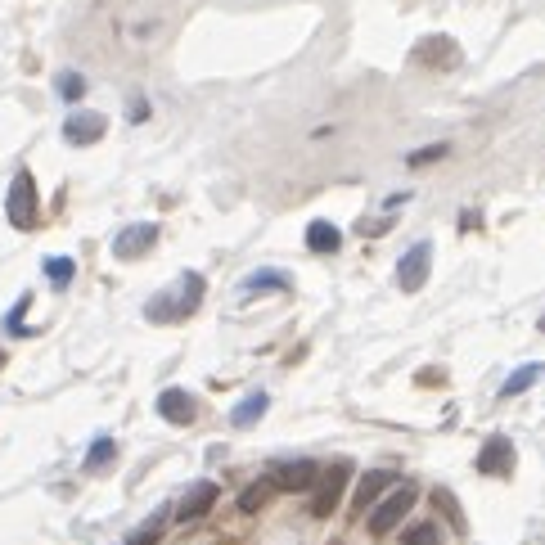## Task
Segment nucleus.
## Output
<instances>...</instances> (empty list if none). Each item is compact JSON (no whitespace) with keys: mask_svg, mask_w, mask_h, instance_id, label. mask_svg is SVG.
I'll return each mask as SVG.
<instances>
[{"mask_svg":"<svg viewBox=\"0 0 545 545\" xmlns=\"http://www.w3.org/2000/svg\"><path fill=\"white\" fill-rule=\"evenodd\" d=\"M203 293H208V280L194 271H185L181 280L172 284V289L154 293V302L145 307V320H154V325H176V320H190L194 311H199Z\"/></svg>","mask_w":545,"mask_h":545,"instance_id":"nucleus-1","label":"nucleus"},{"mask_svg":"<svg viewBox=\"0 0 545 545\" xmlns=\"http://www.w3.org/2000/svg\"><path fill=\"white\" fill-rule=\"evenodd\" d=\"M5 212H10L14 230H32L41 217V199H37V181H32L28 167H19L10 181V194H5Z\"/></svg>","mask_w":545,"mask_h":545,"instance_id":"nucleus-2","label":"nucleus"},{"mask_svg":"<svg viewBox=\"0 0 545 545\" xmlns=\"http://www.w3.org/2000/svg\"><path fill=\"white\" fill-rule=\"evenodd\" d=\"M415 500H419V491L410 487V482H406V487H397V491H388L383 500H374V514L365 518V523H370V532H374V536L397 532L401 518L410 514V505H415Z\"/></svg>","mask_w":545,"mask_h":545,"instance_id":"nucleus-3","label":"nucleus"},{"mask_svg":"<svg viewBox=\"0 0 545 545\" xmlns=\"http://www.w3.org/2000/svg\"><path fill=\"white\" fill-rule=\"evenodd\" d=\"M347 478H352V460L329 464L325 473L316 478V491H311V518H329L338 509V496H343Z\"/></svg>","mask_w":545,"mask_h":545,"instance_id":"nucleus-4","label":"nucleus"},{"mask_svg":"<svg viewBox=\"0 0 545 545\" xmlns=\"http://www.w3.org/2000/svg\"><path fill=\"white\" fill-rule=\"evenodd\" d=\"M316 478H320V469H316V460H271L266 464V482H275V487H284V491H307V487H316Z\"/></svg>","mask_w":545,"mask_h":545,"instance_id":"nucleus-5","label":"nucleus"},{"mask_svg":"<svg viewBox=\"0 0 545 545\" xmlns=\"http://www.w3.org/2000/svg\"><path fill=\"white\" fill-rule=\"evenodd\" d=\"M428 266H433V244L428 239H419L415 248H406L401 253V262H397V284L406 293H419L428 284Z\"/></svg>","mask_w":545,"mask_h":545,"instance_id":"nucleus-6","label":"nucleus"},{"mask_svg":"<svg viewBox=\"0 0 545 545\" xmlns=\"http://www.w3.org/2000/svg\"><path fill=\"white\" fill-rule=\"evenodd\" d=\"M478 473H482V478H509V473H514V442H509L505 433H496V437L482 442Z\"/></svg>","mask_w":545,"mask_h":545,"instance_id":"nucleus-7","label":"nucleus"},{"mask_svg":"<svg viewBox=\"0 0 545 545\" xmlns=\"http://www.w3.org/2000/svg\"><path fill=\"white\" fill-rule=\"evenodd\" d=\"M392 482H397V473L388 469H365L361 478H356V491H352V514H370L374 500H383L392 491Z\"/></svg>","mask_w":545,"mask_h":545,"instance_id":"nucleus-8","label":"nucleus"},{"mask_svg":"<svg viewBox=\"0 0 545 545\" xmlns=\"http://www.w3.org/2000/svg\"><path fill=\"white\" fill-rule=\"evenodd\" d=\"M154 244H158V226L154 221H140V226H127L113 239V257H118V262H136V257H145Z\"/></svg>","mask_w":545,"mask_h":545,"instance_id":"nucleus-9","label":"nucleus"},{"mask_svg":"<svg viewBox=\"0 0 545 545\" xmlns=\"http://www.w3.org/2000/svg\"><path fill=\"white\" fill-rule=\"evenodd\" d=\"M158 415H163L167 424L185 428V424H194V415H199V401H194V392H185V388H163L158 392Z\"/></svg>","mask_w":545,"mask_h":545,"instance_id":"nucleus-10","label":"nucleus"},{"mask_svg":"<svg viewBox=\"0 0 545 545\" xmlns=\"http://www.w3.org/2000/svg\"><path fill=\"white\" fill-rule=\"evenodd\" d=\"M217 496H221L217 482H194V491L181 500V505H176V523H194V518H208L212 505H217Z\"/></svg>","mask_w":545,"mask_h":545,"instance_id":"nucleus-11","label":"nucleus"},{"mask_svg":"<svg viewBox=\"0 0 545 545\" xmlns=\"http://www.w3.org/2000/svg\"><path fill=\"white\" fill-rule=\"evenodd\" d=\"M104 131H109V118H104V113H73V118L64 122L68 145H95Z\"/></svg>","mask_w":545,"mask_h":545,"instance_id":"nucleus-12","label":"nucleus"},{"mask_svg":"<svg viewBox=\"0 0 545 545\" xmlns=\"http://www.w3.org/2000/svg\"><path fill=\"white\" fill-rule=\"evenodd\" d=\"M266 406H271V397H266V392H248V397L239 401L235 410H230V424H235V428H253L257 419L266 415Z\"/></svg>","mask_w":545,"mask_h":545,"instance_id":"nucleus-13","label":"nucleus"},{"mask_svg":"<svg viewBox=\"0 0 545 545\" xmlns=\"http://www.w3.org/2000/svg\"><path fill=\"white\" fill-rule=\"evenodd\" d=\"M338 244H343V235H338V226H329V221H311L307 226V248L311 253H338Z\"/></svg>","mask_w":545,"mask_h":545,"instance_id":"nucleus-14","label":"nucleus"},{"mask_svg":"<svg viewBox=\"0 0 545 545\" xmlns=\"http://www.w3.org/2000/svg\"><path fill=\"white\" fill-rule=\"evenodd\" d=\"M541 374H545V365H541V361H527V365H518V370L509 374L505 383H500V397H518V392H527L536 379H541Z\"/></svg>","mask_w":545,"mask_h":545,"instance_id":"nucleus-15","label":"nucleus"},{"mask_svg":"<svg viewBox=\"0 0 545 545\" xmlns=\"http://www.w3.org/2000/svg\"><path fill=\"white\" fill-rule=\"evenodd\" d=\"M113 460H118V442H113V437H95L91 451H86V460H82V469L86 473H100V469H109Z\"/></svg>","mask_w":545,"mask_h":545,"instance_id":"nucleus-16","label":"nucleus"},{"mask_svg":"<svg viewBox=\"0 0 545 545\" xmlns=\"http://www.w3.org/2000/svg\"><path fill=\"white\" fill-rule=\"evenodd\" d=\"M253 289H275V293H289L293 289V280L289 275H280V271H253L244 280V293H253Z\"/></svg>","mask_w":545,"mask_h":545,"instance_id":"nucleus-17","label":"nucleus"},{"mask_svg":"<svg viewBox=\"0 0 545 545\" xmlns=\"http://www.w3.org/2000/svg\"><path fill=\"white\" fill-rule=\"evenodd\" d=\"M401 545H442V527L437 523H410L401 532Z\"/></svg>","mask_w":545,"mask_h":545,"instance_id":"nucleus-18","label":"nucleus"},{"mask_svg":"<svg viewBox=\"0 0 545 545\" xmlns=\"http://www.w3.org/2000/svg\"><path fill=\"white\" fill-rule=\"evenodd\" d=\"M73 275H77L73 257H46V280L55 284V289H68V284H73Z\"/></svg>","mask_w":545,"mask_h":545,"instance_id":"nucleus-19","label":"nucleus"},{"mask_svg":"<svg viewBox=\"0 0 545 545\" xmlns=\"http://www.w3.org/2000/svg\"><path fill=\"white\" fill-rule=\"evenodd\" d=\"M167 514H172V509H158V514H154V518H149V523H145V527H140V532H136V536H131V541H127V545H158V536H163V523H167Z\"/></svg>","mask_w":545,"mask_h":545,"instance_id":"nucleus-20","label":"nucleus"},{"mask_svg":"<svg viewBox=\"0 0 545 545\" xmlns=\"http://www.w3.org/2000/svg\"><path fill=\"white\" fill-rule=\"evenodd\" d=\"M433 505L442 509V514H451V527L464 536V518H460V505H455V496H451V491H446V487H437V491H433Z\"/></svg>","mask_w":545,"mask_h":545,"instance_id":"nucleus-21","label":"nucleus"},{"mask_svg":"<svg viewBox=\"0 0 545 545\" xmlns=\"http://www.w3.org/2000/svg\"><path fill=\"white\" fill-rule=\"evenodd\" d=\"M266 496H271V487H266V478H262V482H253V487L239 496V509H244V514H257V509L266 505Z\"/></svg>","mask_w":545,"mask_h":545,"instance_id":"nucleus-22","label":"nucleus"},{"mask_svg":"<svg viewBox=\"0 0 545 545\" xmlns=\"http://www.w3.org/2000/svg\"><path fill=\"white\" fill-rule=\"evenodd\" d=\"M59 95H64V100H82V95H86V77L82 73H59Z\"/></svg>","mask_w":545,"mask_h":545,"instance_id":"nucleus-23","label":"nucleus"},{"mask_svg":"<svg viewBox=\"0 0 545 545\" xmlns=\"http://www.w3.org/2000/svg\"><path fill=\"white\" fill-rule=\"evenodd\" d=\"M451 149L446 145H428V149H415V154H406V163L410 167H428V163H437V158H446Z\"/></svg>","mask_w":545,"mask_h":545,"instance_id":"nucleus-24","label":"nucleus"},{"mask_svg":"<svg viewBox=\"0 0 545 545\" xmlns=\"http://www.w3.org/2000/svg\"><path fill=\"white\" fill-rule=\"evenodd\" d=\"M0 370H5V352H0Z\"/></svg>","mask_w":545,"mask_h":545,"instance_id":"nucleus-25","label":"nucleus"},{"mask_svg":"<svg viewBox=\"0 0 545 545\" xmlns=\"http://www.w3.org/2000/svg\"><path fill=\"white\" fill-rule=\"evenodd\" d=\"M541 334H545V316H541Z\"/></svg>","mask_w":545,"mask_h":545,"instance_id":"nucleus-26","label":"nucleus"}]
</instances>
